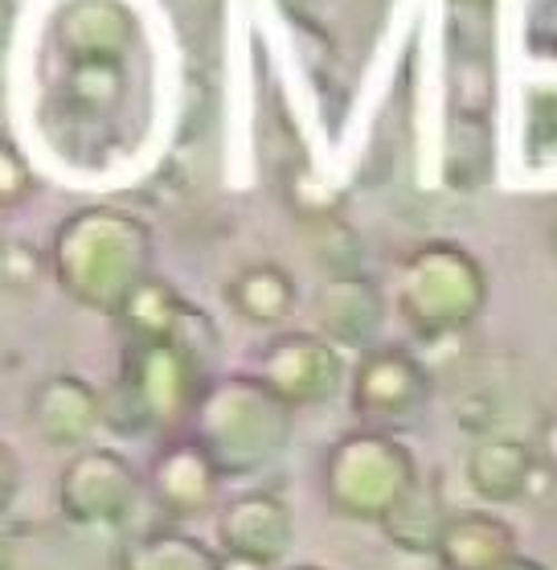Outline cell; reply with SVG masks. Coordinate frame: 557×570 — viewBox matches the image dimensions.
Here are the masks:
<instances>
[{
    "instance_id": "obj_1",
    "label": "cell",
    "mask_w": 557,
    "mask_h": 570,
    "mask_svg": "<svg viewBox=\"0 0 557 570\" xmlns=\"http://www.w3.org/2000/svg\"><path fill=\"white\" fill-rule=\"evenodd\" d=\"M50 275L78 308L116 321L123 299L152 275V226L119 206H82L53 230Z\"/></svg>"
},
{
    "instance_id": "obj_2",
    "label": "cell",
    "mask_w": 557,
    "mask_h": 570,
    "mask_svg": "<svg viewBox=\"0 0 557 570\" xmlns=\"http://www.w3.org/2000/svg\"><path fill=\"white\" fill-rule=\"evenodd\" d=\"M189 431L206 443L226 480L259 476L291 448L296 411L259 374H213L193 406Z\"/></svg>"
},
{
    "instance_id": "obj_3",
    "label": "cell",
    "mask_w": 557,
    "mask_h": 570,
    "mask_svg": "<svg viewBox=\"0 0 557 570\" xmlns=\"http://www.w3.org/2000/svg\"><path fill=\"white\" fill-rule=\"evenodd\" d=\"M394 308L418 341L464 337L488 308V272L455 238L418 243L394 272Z\"/></svg>"
},
{
    "instance_id": "obj_4",
    "label": "cell",
    "mask_w": 557,
    "mask_h": 570,
    "mask_svg": "<svg viewBox=\"0 0 557 570\" xmlns=\"http://www.w3.org/2000/svg\"><path fill=\"white\" fill-rule=\"evenodd\" d=\"M325 501L345 521L381 525L418 480V460L398 435L352 428L325 452Z\"/></svg>"
},
{
    "instance_id": "obj_5",
    "label": "cell",
    "mask_w": 557,
    "mask_h": 570,
    "mask_svg": "<svg viewBox=\"0 0 557 570\" xmlns=\"http://www.w3.org/2000/svg\"><path fill=\"white\" fill-rule=\"evenodd\" d=\"M435 377L430 365L406 345H377L361 353L349 374V402L352 415L361 419V428L374 431H398L415 428L422 411L430 406Z\"/></svg>"
},
{
    "instance_id": "obj_6",
    "label": "cell",
    "mask_w": 557,
    "mask_h": 570,
    "mask_svg": "<svg viewBox=\"0 0 557 570\" xmlns=\"http://www.w3.org/2000/svg\"><path fill=\"white\" fill-rule=\"evenodd\" d=\"M143 472L116 448H82L58 476V509L78 530H119L143 505Z\"/></svg>"
},
{
    "instance_id": "obj_7",
    "label": "cell",
    "mask_w": 557,
    "mask_h": 570,
    "mask_svg": "<svg viewBox=\"0 0 557 570\" xmlns=\"http://www.w3.org/2000/svg\"><path fill=\"white\" fill-rule=\"evenodd\" d=\"M116 382L140 402L152 435H181L209 377L172 345H123Z\"/></svg>"
},
{
    "instance_id": "obj_8",
    "label": "cell",
    "mask_w": 557,
    "mask_h": 570,
    "mask_svg": "<svg viewBox=\"0 0 557 570\" xmlns=\"http://www.w3.org/2000/svg\"><path fill=\"white\" fill-rule=\"evenodd\" d=\"M250 374H259L291 411H304V406H325L337 399L349 370H345V353L316 328H284L255 353Z\"/></svg>"
},
{
    "instance_id": "obj_9",
    "label": "cell",
    "mask_w": 557,
    "mask_h": 570,
    "mask_svg": "<svg viewBox=\"0 0 557 570\" xmlns=\"http://www.w3.org/2000/svg\"><path fill=\"white\" fill-rule=\"evenodd\" d=\"M143 484H148V501L169 521H193L221 509L226 476L218 460L206 452V443L193 431H181L156 448Z\"/></svg>"
},
{
    "instance_id": "obj_10",
    "label": "cell",
    "mask_w": 557,
    "mask_h": 570,
    "mask_svg": "<svg viewBox=\"0 0 557 570\" xmlns=\"http://www.w3.org/2000/svg\"><path fill=\"white\" fill-rule=\"evenodd\" d=\"M311 316H316V333L332 341L340 353H369L381 345L389 321V299L369 275H332L316 287L311 299Z\"/></svg>"
},
{
    "instance_id": "obj_11",
    "label": "cell",
    "mask_w": 557,
    "mask_h": 570,
    "mask_svg": "<svg viewBox=\"0 0 557 570\" xmlns=\"http://www.w3.org/2000/svg\"><path fill=\"white\" fill-rule=\"evenodd\" d=\"M29 428L46 448H58V452L74 455L91 448L95 431L103 428V390L66 370L41 377L29 390Z\"/></svg>"
},
{
    "instance_id": "obj_12",
    "label": "cell",
    "mask_w": 557,
    "mask_h": 570,
    "mask_svg": "<svg viewBox=\"0 0 557 570\" xmlns=\"http://www.w3.org/2000/svg\"><path fill=\"white\" fill-rule=\"evenodd\" d=\"M50 38L62 62H123L140 38V21L123 0H66Z\"/></svg>"
},
{
    "instance_id": "obj_13",
    "label": "cell",
    "mask_w": 557,
    "mask_h": 570,
    "mask_svg": "<svg viewBox=\"0 0 557 570\" xmlns=\"http://www.w3.org/2000/svg\"><path fill=\"white\" fill-rule=\"evenodd\" d=\"M296 546V513L279 493L247 489V493L221 501L218 509V550L226 554H250L271 567H284V558Z\"/></svg>"
},
{
    "instance_id": "obj_14",
    "label": "cell",
    "mask_w": 557,
    "mask_h": 570,
    "mask_svg": "<svg viewBox=\"0 0 557 570\" xmlns=\"http://www.w3.org/2000/svg\"><path fill=\"white\" fill-rule=\"evenodd\" d=\"M537 448L517 435H488L467 448L464 480L484 505H517L529 501L533 480H537Z\"/></svg>"
},
{
    "instance_id": "obj_15",
    "label": "cell",
    "mask_w": 557,
    "mask_h": 570,
    "mask_svg": "<svg viewBox=\"0 0 557 570\" xmlns=\"http://www.w3.org/2000/svg\"><path fill=\"white\" fill-rule=\"evenodd\" d=\"M517 554V530L496 509H451L435 562L439 570H496Z\"/></svg>"
},
{
    "instance_id": "obj_16",
    "label": "cell",
    "mask_w": 557,
    "mask_h": 570,
    "mask_svg": "<svg viewBox=\"0 0 557 570\" xmlns=\"http://www.w3.org/2000/svg\"><path fill=\"white\" fill-rule=\"evenodd\" d=\"M226 304L255 328H284L299 312V284L279 263H250L226 284Z\"/></svg>"
},
{
    "instance_id": "obj_17",
    "label": "cell",
    "mask_w": 557,
    "mask_h": 570,
    "mask_svg": "<svg viewBox=\"0 0 557 570\" xmlns=\"http://www.w3.org/2000/svg\"><path fill=\"white\" fill-rule=\"evenodd\" d=\"M451 518V505H447V493H442V480L435 472H418L415 489L398 501V509L381 521V533H386L389 546H398L415 558H435V546H439V533Z\"/></svg>"
},
{
    "instance_id": "obj_18",
    "label": "cell",
    "mask_w": 557,
    "mask_h": 570,
    "mask_svg": "<svg viewBox=\"0 0 557 570\" xmlns=\"http://www.w3.org/2000/svg\"><path fill=\"white\" fill-rule=\"evenodd\" d=\"M189 299L160 275H148L116 312L119 333L128 337V345H169L177 337V324H181Z\"/></svg>"
},
{
    "instance_id": "obj_19",
    "label": "cell",
    "mask_w": 557,
    "mask_h": 570,
    "mask_svg": "<svg viewBox=\"0 0 557 570\" xmlns=\"http://www.w3.org/2000/svg\"><path fill=\"white\" fill-rule=\"evenodd\" d=\"M128 99L123 62H66L58 104L70 119H107Z\"/></svg>"
},
{
    "instance_id": "obj_20",
    "label": "cell",
    "mask_w": 557,
    "mask_h": 570,
    "mask_svg": "<svg viewBox=\"0 0 557 570\" xmlns=\"http://www.w3.org/2000/svg\"><path fill=\"white\" fill-rule=\"evenodd\" d=\"M119 570H218V550L189 530L165 525L131 538L119 550Z\"/></svg>"
},
{
    "instance_id": "obj_21",
    "label": "cell",
    "mask_w": 557,
    "mask_h": 570,
    "mask_svg": "<svg viewBox=\"0 0 557 570\" xmlns=\"http://www.w3.org/2000/svg\"><path fill=\"white\" fill-rule=\"evenodd\" d=\"M169 345H172V350H181L206 377L221 374V370H218L221 333H218V324H213V316H209V312H201L197 304H189V308H185L181 324H177V337H172Z\"/></svg>"
},
{
    "instance_id": "obj_22",
    "label": "cell",
    "mask_w": 557,
    "mask_h": 570,
    "mask_svg": "<svg viewBox=\"0 0 557 570\" xmlns=\"http://www.w3.org/2000/svg\"><path fill=\"white\" fill-rule=\"evenodd\" d=\"M316 259H320V267L328 272V279L332 275H361L365 267V247H361V234L352 230L349 222L340 218H320V238H316Z\"/></svg>"
},
{
    "instance_id": "obj_23",
    "label": "cell",
    "mask_w": 557,
    "mask_h": 570,
    "mask_svg": "<svg viewBox=\"0 0 557 570\" xmlns=\"http://www.w3.org/2000/svg\"><path fill=\"white\" fill-rule=\"evenodd\" d=\"M33 194H38V177L29 169V160L21 156V148L0 131V214L26 206Z\"/></svg>"
},
{
    "instance_id": "obj_24",
    "label": "cell",
    "mask_w": 557,
    "mask_h": 570,
    "mask_svg": "<svg viewBox=\"0 0 557 570\" xmlns=\"http://www.w3.org/2000/svg\"><path fill=\"white\" fill-rule=\"evenodd\" d=\"M46 263H50V255H38L33 243L13 238L9 250L0 255V287H9V292H33L41 272H46Z\"/></svg>"
},
{
    "instance_id": "obj_25",
    "label": "cell",
    "mask_w": 557,
    "mask_h": 570,
    "mask_svg": "<svg viewBox=\"0 0 557 570\" xmlns=\"http://www.w3.org/2000/svg\"><path fill=\"white\" fill-rule=\"evenodd\" d=\"M529 156L533 165H557V91L533 95Z\"/></svg>"
},
{
    "instance_id": "obj_26",
    "label": "cell",
    "mask_w": 557,
    "mask_h": 570,
    "mask_svg": "<svg viewBox=\"0 0 557 570\" xmlns=\"http://www.w3.org/2000/svg\"><path fill=\"white\" fill-rule=\"evenodd\" d=\"M496 419H500V402H496V394H488V390H471V394H464L459 406H455V423H459L471 440L496 435Z\"/></svg>"
},
{
    "instance_id": "obj_27",
    "label": "cell",
    "mask_w": 557,
    "mask_h": 570,
    "mask_svg": "<svg viewBox=\"0 0 557 570\" xmlns=\"http://www.w3.org/2000/svg\"><path fill=\"white\" fill-rule=\"evenodd\" d=\"M17 497H21V455L13 443L0 440V518H9Z\"/></svg>"
},
{
    "instance_id": "obj_28",
    "label": "cell",
    "mask_w": 557,
    "mask_h": 570,
    "mask_svg": "<svg viewBox=\"0 0 557 570\" xmlns=\"http://www.w3.org/2000/svg\"><path fill=\"white\" fill-rule=\"evenodd\" d=\"M533 448H537V460L557 476V415L545 419L541 431H537V440H533Z\"/></svg>"
},
{
    "instance_id": "obj_29",
    "label": "cell",
    "mask_w": 557,
    "mask_h": 570,
    "mask_svg": "<svg viewBox=\"0 0 557 570\" xmlns=\"http://www.w3.org/2000/svg\"><path fill=\"white\" fill-rule=\"evenodd\" d=\"M218 570H279V567H271V562H262V558L226 554V550H218Z\"/></svg>"
},
{
    "instance_id": "obj_30",
    "label": "cell",
    "mask_w": 557,
    "mask_h": 570,
    "mask_svg": "<svg viewBox=\"0 0 557 570\" xmlns=\"http://www.w3.org/2000/svg\"><path fill=\"white\" fill-rule=\"evenodd\" d=\"M9 29H13V0H0V58L9 50Z\"/></svg>"
},
{
    "instance_id": "obj_31",
    "label": "cell",
    "mask_w": 557,
    "mask_h": 570,
    "mask_svg": "<svg viewBox=\"0 0 557 570\" xmlns=\"http://www.w3.org/2000/svg\"><path fill=\"white\" fill-rule=\"evenodd\" d=\"M496 570H549V567H545L541 558H529V554H520L517 550V554L508 558V562H500Z\"/></svg>"
},
{
    "instance_id": "obj_32",
    "label": "cell",
    "mask_w": 557,
    "mask_h": 570,
    "mask_svg": "<svg viewBox=\"0 0 557 570\" xmlns=\"http://www.w3.org/2000/svg\"><path fill=\"white\" fill-rule=\"evenodd\" d=\"M451 13H493L496 0H447Z\"/></svg>"
},
{
    "instance_id": "obj_33",
    "label": "cell",
    "mask_w": 557,
    "mask_h": 570,
    "mask_svg": "<svg viewBox=\"0 0 557 570\" xmlns=\"http://www.w3.org/2000/svg\"><path fill=\"white\" fill-rule=\"evenodd\" d=\"M0 570H17V554H13V542L0 533Z\"/></svg>"
},
{
    "instance_id": "obj_34",
    "label": "cell",
    "mask_w": 557,
    "mask_h": 570,
    "mask_svg": "<svg viewBox=\"0 0 557 570\" xmlns=\"http://www.w3.org/2000/svg\"><path fill=\"white\" fill-rule=\"evenodd\" d=\"M9 243H13V238H9V234H4V214H0V255H4V250H9Z\"/></svg>"
},
{
    "instance_id": "obj_35",
    "label": "cell",
    "mask_w": 557,
    "mask_h": 570,
    "mask_svg": "<svg viewBox=\"0 0 557 570\" xmlns=\"http://www.w3.org/2000/svg\"><path fill=\"white\" fill-rule=\"evenodd\" d=\"M549 255H554V263H557V218H554V226H549Z\"/></svg>"
},
{
    "instance_id": "obj_36",
    "label": "cell",
    "mask_w": 557,
    "mask_h": 570,
    "mask_svg": "<svg viewBox=\"0 0 557 570\" xmlns=\"http://www.w3.org/2000/svg\"><path fill=\"white\" fill-rule=\"evenodd\" d=\"M279 570H328V567H316V562H299V567H279Z\"/></svg>"
}]
</instances>
